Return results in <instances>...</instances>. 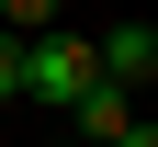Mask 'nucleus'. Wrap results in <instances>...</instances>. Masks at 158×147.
I'll return each instance as SVG.
<instances>
[{
  "label": "nucleus",
  "mask_w": 158,
  "mask_h": 147,
  "mask_svg": "<svg viewBox=\"0 0 158 147\" xmlns=\"http://www.w3.org/2000/svg\"><path fill=\"white\" fill-rule=\"evenodd\" d=\"M56 23V0H0V34H45Z\"/></svg>",
  "instance_id": "7ed1b4c3"
},
{
  "label": "nucleus",
  "mask_w": 158,
  "mask_h": 147,
  "mask_svg": "<svg viewBox=\"0 0 158 147\" xmlns=\"http://www.w3.org/2000/svg\"><path fill=\"white\" fill-rule=\"evenodd\" d=\"M90 57H102V79L147 91V79H158V23H113V34H90Z\"/></svg>",
  "instance_id": "f03ea898"
},
{
  "label": "nucleus",
  "mask_w": 158,
  "mask_h": 147,
  "mask_svg": "<svg viewBox=\"0 0 158 147\" xmlns=\"http://www.w3.org/2000/svg\"><path fill=\"white\" fill-rule=\"evenodd\" d=\"M68 147H79V136H68Z\"/></svg>",
  "instance_id": "39448f33"
},
{
  "label": "nucleus",
  "mask_w": 158,
  "mask_h": 147,
  "mask_svg": "<svg viewBox=\"0 0 158 147\" xmlns=\"http://www.w3.org/2000/svg\"><path fill=\"white\" fill-rule=\"evenodd\" d=\"M102 79V57H90V34H68V23H45V34H23V102H56L68 113L79 91Z\"/></svg>",
  "instance_id": "f257e3e1"
},
{
  "label": "nucleus",
  "mask_w": 158,
  "mask_h": 147,
  "mask_svg": "<svg viewBox=\"0 0 158 147\" xmlns=\"http://www.w3.org/2000/svg\"><path fill=\"white\" fill-rule=\"evenodd\" d=\"M0 102H23V34H0Z\"/></svg>",
  "instance_id": "20e7f679"
}]
</instances>
